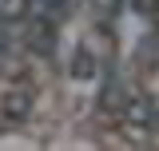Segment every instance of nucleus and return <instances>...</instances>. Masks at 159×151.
Instances as JSON below:
<instances>
[{
	"instance_id": "obj_1",
	"label": "nucleus",
	"mask_w": 159,
	"mask_h": 151,
	"mask_svg": "<svg viewBox=\"0 0 159 151\" xmlns=\"http://www.w3.org/2000/svg\"><path fill=\"white\" fill-rule=\"evenodd\" d=\"M28 108H32V95H28V92H8L4 112L12 115V119H24V115H28Z\"/></svg>"
},
{
	"instance_id": "obj_2",
	"label": "nucleus",
	"mask_w": 159,
	"mask_h": 151,
	"mask_svg": "<svg viewBox=\"0 0 159 151\" xmlns=\"http://www.w3.org/2000/svg\"><path fill=\"white\" fill-rule=\"evenodd\" d=\"M32 8H36V16L52 20L56 12H64V8H68V0H32Z\"/></svg>"
},
{
	"instance_id": "obj_3",
	"label": "nucleus",
	"mask_w": 159,
	"mask_h": 151,
	"mask_svg": "<svg viewBox=\"0 0 159 151\" xmlns=\"http://www.w3.org/2000/svg\"><path fill=\"white\" fill-rule=\"evenodd\" d=\"M0 12L4 16H16V12H24V0H0Z\"/></svg>"
},
{
	"instance_id": "obj_4",
	"label": "nucleus",
	"mask_w": 159,
	"mask_h": 151,
	"mask_svg": "<svg viewBox=\"0 0 159 151\" xmlns=\"http://www.w3.org/2000/svg\"><path fill=\"white\" fill-rule=\"evenodd\" d=\"M76 76H92V60H88V52L76 56Z\"/></svg>"
},
{
	"instance_id": "obj_5",
	"label": "nucleus",
	"mask_w": 159,
	"mask_h": 151,
	"mask_svg": "<svg viewBox=\"0 0 159 151\" xmlns=\"http://www.w3.org/2000/svg\"><path fill=\"white\" fill-rule=\"evenodd\" d=\"M4 40H8V36H4V28H0V52H4Z\"/></svg>"
}]
</instances>
